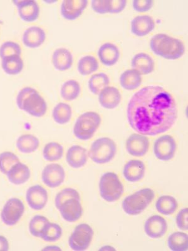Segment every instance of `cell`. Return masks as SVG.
Returning a JSON list of instances; mask_svg holds the SVG:
<instances>
[{
	"instance_id": "cell-29",
	"label": "cell",
	"mask_w": 188,
	"mask_h": 251,
	"mask_svg": "<svg viewBox=\"0 0 188 251\" xmlns=\"http://www.w3.org/2000/svg\"><path fill=\"white\" fill-rule=\"evenodd\" d=\"M39 139L33 134H23L17 141V149L23 153H33L39 149Z\"/></svg>"
},
{
	"instance_id": "cell-23",
	"label": "cell",
	"mask_w": 188,
	"mask_h": 251,
	"mask_svg": "<svg viewBox=\"0 0 188 251\" xmlns=\"http://www.w3.org/2000/svg\"><path fill=\"white\" fill-rule=\"evenodd\" d=\"M118 47L112 43L102 44L98 50V57L104 66H113L118 62L120 57Z\"/></svg>"
},
{
	"instance_id": "cell-4",
	"label": "cell",
	"mask_w": 188,
	"mask_h": 251,
	"mask_svg": "<svg viewBox=\"0 0 188 251\" xmlns=\"http://www.w3.org/2000/svg\"><path fill=\"white\" fill-rule=\"evenodd\" d=\"M155 193L151 188H143L125 197L122 207L125 213L129 216L141 214L153 201Z\"/></svg>"
},
{
	"instance_id": "cell-33",
	"label": "cell",
	"mask_w": 188,
	"mask_h": 251,
	"mask_svg": "<svg viewBox=\"0 0 188 251\" xmlns=\"http://www.w3.org/2000/svg\"><path fill=\"white\" fill-rule=\"evenodd\" d=\"M80 92H81V87L79 83L74 79H70L63 84L60 94L64 100L67 101H71L79 96Z\"/></svg>"
},
{
	"instance_id": "cell-34",
	"label": "cell",
	"mask_w": 188,
	"mask_h": 251,
	"mask_svg": "<svg viewBox=\"0 0 188 251\" xmlns=\"http://www.w3.org/2000/svg\"><path fill=\"white\" fill-rule=\"evenodd\" d=\"M99 64L97 59L93 55H86L79 60L77 69L80 75L86 76L92 75L97 71Z\"/></svg>"
},
{
	"instance_id": "cell-31",
	"label": "cell",
	"mask_w": 188,
	"mask_h": 251,
	"mask_svg": "<svg viewBox=\"0 0 188 251\" xmlns=\"http://www.w3.org/2000/svg\"><path fill=\"white\" fill-rule=\"evenodd\" d=\"M72 116V110L70 105L59 102L54 107L52 116L55 122L59 125H66L70 122Z\"/></svg>"
},
{
	"instance_id": "cell-16",
	"label": "cell",
	"mask_w": 188,
	"mask_h": 251,
	"mask_svg": "<svg viewBox=\"0 0 188 251\" xmlns=\"http://www.w3.org/2000/svg\"><path fill=\"white\" fill-rule=\"evenodd\" d=\"M87 0H64L61 4L62 17L68 20H75L82 14L87 7Z\"/></svg>"
},
{
	"instance_id": "cell-6",
	"label": "cell",
	"mask_w": 188,
	"mask_h": 251,
	"mask_svg": "<svg viewBox=\"0 0 188 251\" xmlns=\"http://www.w3.org/2000/svg\"><path fill=\"white\" fill-rule=\"evenodd\" d=\"M117 152V146L113 140L107 137L97 139L91 145L88 155L97 164H106L113 160Z\"/></svg>"
},
{
	"instance_id": "cell-43",
	"label": "cell",
	"mask_w": 188,
	"mask_h": 251,
	"mask_svg": "<svg viewBox=\"0 0 188 251\" xmlns=\"http://www.w3.org/2000/svg\"><path fill=\"white\" fill-rule=\"evenodd\" d=\"M176 224L178 227L182 230L188 229V208H183L178 213L176 216Z\"/></svg>"
},
{
	"instance_id": "cell-24",
	"label": "cell",
	"mask_w": 188,
	"mask_h": 251,
	"mask_svg": "<svg viewBox=\"0 0 188 251\" xmlns=\"http://www.w3.org/2000/svg\"><path fill=\"white\" fill-rule=\"evenodd\" d=\"M132 67L141 75H148L155 68V62L151 55L145 53H139L134 56L131 61Z\"/></svg>"
},
{
	"instance_id": "cell-28",
	"label": "cell",
	"mask_w": 188,
	"mask_h": 251,
	"mask_svg": "<svg viewBox=\"0 0 188 251\" xmlns=\"http://www.w3.org/2000/svg\"><path fill=\"white\" fill-rule=\"evenodd\" d=\"M156 208L159 213L164 216H171L178 210V203L174 197L162 196L156 201Z\"/></svg>"
},
{
	"instance_id": "cell-13",
	"label": "cell",
	"mask_w": 188,
	"mask_h": 251,
	"mask_svg": "<svg viewBox=\"0 0 188 251\" xmlns=\"http://www.w3.org/2000/svg\"><path fill=\"white\" fill-rule=\"evenodd\" d=\"M48 195L43 186L35 185L28 188L26 200L29 207L35 210L43 209L48 202Z\"/></svg>"
},
{
	"instance_id": "cell-26",
	"label": "cell",
	"mask_w": 188,
	"mask_h": 251,
	"mask_svg": "<svg viewBox=\"0 0 188 251\" xmlns=\"http://www.w3.org/2000/svg\"><path fill=\"white\" fill-rule=\"evenodd\" d=\"M6 175L10 182L19 185L27 182L31 176V172L27 165L19 162L13 166Z\"/></svg>"
},
{
	"instance_id": "cell-11",
	"label": "cell",
	"mask_w": 188,
	"mask_h": 251,
	"mask_svg": "<svg viewBox=\"0 0 188 251\" xmlns=\"http://www.w3.org/2000/svg\"><path fill=\"white\" fill-rule=\"evenodd\" d=\"M66 172L62 165L57 163L47 165L42 173V180L45 185L51 188L59 187L64 182Z\"/></svg>"
},
{
	"instance_id": "cell-39",
	"label": "cell",
	"mask_w": 188,
	"mask_h": 251,
	"mask_svg": "<svg viewBox=\"0 0 188 251\" xmlns=\"http://www.w3.org/2000/svg\"><path fill=\"white\" fill-rule=\"evenodd\" d=\"M19 162V157L12 152L4 151L0 153V171L2 174H7L9 170Z\"/></svg>"
},
{
	"instance_id": "cell-22",
	"label": "cell",
	"mask_w": 188,
	"mask_h": 251,
	"mask_svg": "<svg viewBox=\"0 0 188 251\" xmlns=\"http://www.w3.org/2000/svg\"><path fill=\"white\" fill-rule=\"evenodd\" d=\"M145 173V166L142 161L131 160L125 165L123 169V176L129 182L135 183L144 178Z\"/></svg>"
},
{
	"instance_id": "cell-20",
	"label": "cell",
	"mask_w": 188,
	"mask_h": 251,
	"mask_svg": "<svg viewBox=\"0 0 188 251\" xmlns=\"http://www.w3.org/2000/svg\"><path fill=\"white\" fill-rule=\"evenodd\" d=\"M46 37L44 28L39 26H31L24 31L22 41L29 48H37L44 43Z\"/></svg>"
},
{
	"instance_id": "cell-37",
	"label": "cell",
	"mask_w": 188,
	"mask_h": 251,
	"mask_svg": "<svg viewBox=\"0 0 188 251\" xmlns=\"http://www.w3.org/2000/svg\"><path fill=\"white\" fill-rule=\"evenodd\" d=\"M62 233V228L59 224L48 222L44 227L40 238L47 243H53L60 239Z\"/></svg>"
},
{
	"instance_id": "cell-18",
	"label": "cell",
	"mask_w": 188,
	"mask_h": 251,
	"mask_svg": "<svg viewBox=\"0 0 188 251\" xmlns=\"http://www.w3.org/2000/svg\"><path fill=\"white\" fill-rule=\"evenodd\" d=\"M131 31L138 37H145L155 28L153 18L147 15H138L131 21Z\"/></svg>"
},
{
	"instance_id": "cell-12",
	"label": "cell",
	"mask_w": 188,
	"mask_h": 251,
	"mask_svg": "<svg viewBox=\"0 0 188 251\" xmlns=\"http://www.w3.org/2000/svg\"><path fill=\"white\" fill-rule=\"evenodd\" d=\"M149 139L139 133L132 134L126 140V150L130 155L142 157L149 151Z\"/></svg>"
},
{
	"instance_id": "cell-41",
	"label": "cell",
	"mask_w": 188,
	"mask_h": 251,
	"mask_svg": "<svg viewBox=\"0 0 188 251\" xmlns=\"http://www.w3.org/2000/svg\"><path fill=\"white\" fill-rule=\"evenodd\" d=\"M22 48L17 42L6 41L0 47V57L4 58L13 55H21Z\"/></svg>"
},
{
	"instance_id": "cell-36",
	"label": "cell",
	"mask_w": 188,
	"mask_h": 251,
	"mask_svg": "<svg viewBox=\"0 0 188 251\" xmlns=\"http://www.w3.org/2000/svg\"><path fill=\"white\" fill-rule=\"evenodd\" d=\"M64 150L62 145L57 142H50L45 146L43 156L45 160L53 162L59 161L64 156Z\"/></svg>"
},
{
	"instance_id": "cell-19",
	"label": "cell",
	"mask_w": 188,
	"mask_h": 251,
	"mask_svg": "<svg viewBox=\"0 0 188 251\" xmlns=\"http://www.w3.org/2000/svg\"><path fill=\"white\" fill-rule=\"evenodd\" d=\"M121 100V93L116 87L107 86L98 94V101L105 109H115L119 105Z\"/></svg>"
},
{
	"instance_id": "cell-15",
	"label": "cell",
	"mask_w": 188,
	"mask_h": 251,
	"mask_svg": "<svg viewBox=\"0 0 188 251\" xmlns=\"http://www.w3.org/2000/svg\"><path fill=\"white\" fill-rule=\"evenodd\" d=\"M59 210L62 218L68 223H75L81 218L83 214L81 201L74 198L65 201Z\"/></svg>"
},
{
	"instance_id": "cell-7",
	"label": "cell",
	"mask_w": 188,
	"mask_h": 251,
	"mask_svg": "<svg viewBox=\"0 0 188 251\" xmlns=\"http://www.w3.org/2000/svg\"><path fill=\"white\" fill-rule=\"evenodd\" d=\"M124 185L119 177L114 172L103 174L99 181L100 197L107 202L119 200L124 193Z\"/></svg>"
},
{
	"instance_id": "cell-40",
	"label": "cell",
	"mask_w": 188,
	"mask_h": 251,
	"mask_svg": "<svg viewBox=\"0 0 188 251\" xmlns=\"http://www.w3.org/2000/svg\"><path fill=\"white\" fill-rule=\"evenodd\" d=\"M74 198L77 200L81 201L79 193L77 190L72 188H66L63 189L60 192L58 193L55 197V205L56 208L59 209L60 206L62 205L65 201L69 199Z\"/></svg>"
},
{
	"instance_id": "cell-8",
	"label": "cell",
	"mask_w": 188,
	"mask_h": 251,
	"mask_svg": "<svg viewBox=\"0 0 188 251\" xmlns=\"http://www.w3.org/2000/svg\"><path fill=\"white\" fill-rule=\"evenodd\" d=\"M94 234L93 228L89 224H78L69 237V246L73 251L86 250L91 246Z\"/></svg>"
},
{
	"instance_id": "cell-9",
	"label": "cell",
	"mask_w": 188,
	"mask_h": 251,
	"mask_svg": "<svg viewBox=\"0 0 188 251\" xmlns=\"http://www.w3.org/2000/svg\"><path fill=\"white\" fill-rule=\"evenodd\" d=\"M24 205L21 199L11 198L4 204L1 212L2 222L6 226H15L24 214Z\"/></svg>"
},
{
	"instance_id": "cell-44",
	"label": "cell",
	"mask_w": 188,
	"mask_h": 251,
	"mask_svg": "<svg viewBox=\"0 0 188 251\" xmlns=\"http://www.w3.org/2000/svg\"><path fill=\"white\" fill-rule=\"evenodd\" d=\"M134 10L140 13L148 12L154 5L153 0H135L133 3Z\"/></svg>"
},
{
	"instance_id": "cell-25",
	"label": "cell",
	"mask_w": 188,
	"mask_h": 251,
	"mask_svg": "<svg viewBox=\"0 0 188 251\" xmlns=\"http://www.w3.org/2000/svg\"><path fill=\"white\" fill-rule=\"evenodd\" d=\"M52 64L56 69L60 71L69 70L72 66L73 57L72 53L69 49L59 48L53 51Z\"/></svg>"
},
{
	"instance_id": "cell-5",
	"label": "cell",
	"mask_w": 188,
	"mask_h": 251,
	"mask_svg": "<svg viewBox=\"0 0 188 251\" xmlns=\"http://www.w3.org/2000/svg\"><path fill=\"white\" fill-rule=\"evenodd\" d=\"M100 114L94 111L83 113L77 118L73 127V133L78 140L87 141L93 137L100 124Z\"/></svg>"
},
{
	"instance_id": "cell-1",
	"label": "cell",
	"mask_w": 188,
	"mask_h": 251,
	"mask_svg": "<svg viewBox=\"0 0 188 251\" xmlns=\"http://www.w3.org/2000/svg\"><path fill=\"white\" fill-rule=\"evenodd\" d=\"M127 118L139 134L154 136L171 129L178 118V108L172 94L160 86H148L130 99Z\"/></svg>"
},
{
	"instance_id": "cell-21",
	"label": "cell",
	"mask_w": 188,
	"mask_h": 251,
	"mask_svg": "<svg viewBox=\"0 0 188 251\" xmlns=\"http://www.w3.org/2000/svg\"><path fill=\"white\" fill-rule=\"evenodd\" d=\"M88 156V151L85 148L80 145H73L67 150L66 161L73 169H80L86 164Z\"/></svg>"
},
{
	"instance_id": "cell-32",
	"label": "cell",
	"mask_w": 188,
	"mask_h": 251,
	"mask_svg": "<svg viewBox=\"0 0 188 251\" xmlns=\"http://www.w3.org/2000/svg\"><path fill=\"white\" fill-rule=\"evenodd\" d=\"M167 245L172 251H186L188 250V235L184 232H175L169 235Z\"/></svg>"
},
{
	"instance_id": "cell-45",
	"label": "cell",
	"mask_w": 188,
	"mask_h": 251,
	"mask_svg": "<svg viewBox=\"0 0 188 251\" xmlns=\"http://www.w3.org/2000/svg\"><path fill=\"white\" fill-rule=\"evenodd\" d=\"M127 1L125 0H111V8L110 13H118L122 12L126 6Z\"/></svg>"
},
{
	"instance_id": "cell-27",
	"label": "cell",
	"mask_w": 188,
	"mask_h": 251,
	"mask_svg": "<svg viewBox=\"0 0 188 251\" xmlns=\"http://www.w3.org/2000/svg\"><path fill=\"white\" fill-rule=\"evenodd\" d=\"M142 75L134 69L125 71L120 77V86L127 91L138 89L142 84Z\"/></svg>"
},
{
	"instance_id": "cell-17",
	"label": "cell",
	"mask_w": 188,
	"mask_h": 251,
	"mask_svg": "<svg viewBox=\"0 0 188 251\" xmlns=\"http://www.w3.org/2000/svg\"><path fill=\"white\" fill-rule=\"evenodd\" d=\"M18 8L20 17L24 21L34 22L39 17L40 8L39 3L34 0H23L13 1Z\"/></svg>"
},
{
	"instance_id": "cell-46",
	"label": "cell",
	"mask_w": 188,
	"mask_h": 251,
	"mask_svg": "<svg viewBox=\"0 0 188 251\" xmlns=\"http://www.w3.org/2000/svg\"><path fill=\"white\" fill-rule=\"evenodd\" d=\"M9 243L8 239L3 235H0V251H8Z\"/></svg>"
},
{
	"instance_id": "cell-10",
	"label": "cell",
	"mask_w": 188,
	"mask_h": 251,
	"mask_svg": "<svg viewBox=\"0 0 188 251\" xmlns=\"http://www.w3.org/2000/svg\"><path fill=\"white\" fill-rule=\"evenodd\" d=\"M177 144L175 140L169 134H165L154 141V155L158 160L167 161L172 160L175 155Z\"/></svg>"
},
{
	"instance_id": "cell-14",
	"label": "cell",
	"mask_w": 188,
	"mask_h": 251,
	"mask_svg": "<svg viewBox=\"0 0 188 251\" xmlns=\"http://www.w3.org/2000/svg\"><path fill=\"white\" fill-rule=\"evenodd\" d=\"M167 221L160 215H154L146 220L144 224V231L152 239H160L166 234Z\"/></svg>"
},
{
	"instance_id": "cell-35",
	"label": "cell",
	"mask_w": 188,
	"mask_h": 251,
	"mask_svg": "<svg viewBox=\"0 0 188 251\" xmlns=\"http://www.w3.org/2000/svg\"><path fill=\"white\" fill-rule=\"evenodd\" d=\"M110 78L106 74H95L89 78L88 86L89 90L94 94H98L103 89L109 86Z\"/></svg>"
},
{
	"instance_id": "cell-3",
	"label": "cell",
	"mask_w": 188,
	"mask_h": 251,
	"mask_svg": "<svg viewBox=\"0 0 188 251\" xmlns=\"http://www.w3.org/2000/svg\"><path fill=\"white\" fill-rule=\"evenodd\" d=\"M17 104L22 110L34 117L44 116L47 111V104L39 92L33 87H24L19 92Z\"/></svg>"
},
{
	"instance_id": "cell-47",
	"label": "cell",
	"mask_w": 188,
	"mask_h": 251,
	"mask_svg": "<svg viewBox=\"0 0 188 251\" xmlns=\"http://www.w3.org/2000/svg\"><path fill=\"white\" fill-rule=\"evenodd\" d=\"M43 250H48V251H61V249L56 246H48L46 248H44Z\"/></svg>"
},
{
	"instance_id": "cell-38",
	"label": "cell",
	"mask_w": 188,
	"mask_h": 251,
	"mask_svg": "<svg viewBox=\"0 0 188 251\" xmlns=\"http://www.w3.org/2000/svg\"><path fill=\"white\" fill-rule=\"evenodd\" d=\"M48 222V219L47 217L41 215H37L31 219L29 223V231L33 236L40 238L42 232Z\"/></svg>"
},
{
	"instance_id": "cell-42",
	"label": "cell",
	"mask_w": 188,
	"mask_h": 251,
	"mask_svg": "<svg viewBox=\"0 0 188 251\" xmlns=\"http://www.w3.org/2000/svg\"><path fill=\"white\" fill-rule=\"evenodd\" d=\"M94 12L99 14L110 13L111 0H93L91 3Z\"/></svg>"
},
{
	"instance_id": "cell-30",
	"label": "cell",
	"mask_w": 188,
	"mask_h": 251,
	"mask_svg": "<svg viewBox=\"0 0 188 251\" xmlns=\"http://www.w3.org/2000/svg\"><path fill=\"white\" fill-rule=\"evenodd\" d=\"M1 67L8 75H17L23 70L24 62L21 55L10 56L2 58Z\"/></svg>"
},
{
	"instance_id": "cell-2",
	"label": "cell",
	"mask_w": 188,
	"mask_h": 251,
	"mask_svg": "<svg viewBox=\"0 0 188 251\" xmlns=\"http://www.w3.org/2000/svg\"><path fill=\"white\" fill-rule=\"evenodd\" d=\"M150 48L154 54L167 60L180 59L185 51V45L180 39L165 33L153 36L150 41Z\"/></svg>"
}]
</instances>
